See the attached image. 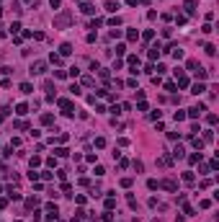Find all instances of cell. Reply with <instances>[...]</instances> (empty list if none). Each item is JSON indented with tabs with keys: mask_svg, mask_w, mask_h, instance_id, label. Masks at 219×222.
Here are the masks:
<instances>
[{
	"mask_svg": "<svg viewBox=\"0 0 219 222\" xmlns=\"http://www.w3.org/2000/svg\"><path fill=\"white\" fill-rule=\"evenodd\" d=\"M70 21H72V13H59L57 18H54V29H67V26H70Z\"/></svg>",
	"mask_w": 219,
	"mask_h": 222,
	"instance_id": "6da1fadb",
	"label": "cell"
},
{
	"mask_svg": "<svg viewBox=\"0 0 219 222\" xmlns=\"http://www.w3.org/2000/svg\"><path fill=\"white\" fill-rule=\"evenodd\" d=\"M204 111H206V103H196L193 108H188V114H186V116H191V119H199Z\"/></svg>",
	"mask_w": 219,
	"mask_h": 222,
	"instance_id": "7a4b0ae2",
	"label": "cell"
},
{
	"mask_svg": "<svg viewBox=\"0 0 219 222\" xmlns=\"http://www.w3.org/2000/svg\"><path fill=\"white\" fill-rule=\"evenodd\" d=\"M41 72H46V62H34L31 65V75H41Z\"/></svg>",
	"mask_w": 219,
	"mask_h": 222,
	"instance_id": "3957f363",
	"label": "cell"
},
{
	"mask_svg": "<svg viewBox=\"0 0 219 222\" xmlns=\"http://www.w3.org/2000/svg\"><path fill=\"white\" fill-rule=\"evenodd\" d=\"M162 189H165V191H175V189H178V184H175V181H173V178H165V181H162Z\"/></svg>",
	"mask_w": 219,
	"mask_h": 222,
	"instance_id": "277c9868",
	"label": "cell"
},
{
	"mask_svg": "<svg viewBox=\"0 0 219 222\" xmlns=\"http://www.w3.org/2000/svg\"><path fill=\"white\" fill-rule=\"evenodd\" d=\"M59 108H62V111H64L67 116H72V103L67 101V98H62V101H59Z\"/></svg>",
	"mask_w": 219,
	"mask_h": 222,
	"instance_id": "5b68a950",
	"label": "cell"
},
{
	"mask_svg": "<svg viewBox=\"0 0 219 222\" xmlns=\"http://www.w3.org/2000/svg\"><path fill=\"white\" fill-rule=\"evenodd\" d=\"M204 90H206V85H204V83H196V85H193V90H191V93L201 96V93H204Z\"/></svg>",
	"mask_w": 219,
	"mask_h": 222,
	"instance_id": "8992f818",
	"label": "cell"
},
{
	"mask_svg": "<svg viewBox=\"0 0 219 222\" xmlns=\"http://www.w3.org/2000/svg\"><path fill=\"white\" fill-rule=\"evenodd\" d=\"M59 54H62V57H67V54H72V47H70V44H62V47H59Z\"/></svg>",
	"mask_w": 219,
	"mask_h": 222,
	"instance_id": "52a82bcc",
	"label": "cell"
},
{
	"mask_svg": "<svg viewBox=\"0 0 219 222\" xmlns=\"http://www.w3.org/2000/svg\"><path fill=\"white\" fill-rule=\"evenodd\" d=\"M16 114H18V116L28 114V106H26V103H18V106H16Z\"/></svg>",
	"mask_w": 219,
	"mask_h": 222,
	"instance_id": "ba28073f",
	"label": "cell"
},
{
	"mask_svg": "<svg viewBox=\"0 0 219 222\" xmlns=\"http://www.w3.org/2000/svg\"><path fill=\"white\" fill-rule=\"evenodd\" d=\"M183 5H186V13H193L196 11V0H186Z\"/></svg>",
	"mask_w": 219,
	"mask_h": 222,
	"instance_id": "9c48e42d",
	"label": "cell"
},
{
	"mask_svg": "<svg viewBox=\"0 0 219 222\" xmlns=\"http://www.w3.org/2000/svg\"><path fill=\"white\" fill-rule=\"evenodd\" d=\"M126 39H129V41H137V39H139V34H137V29H129V31H126Z\"/></svg>",
	"mask_w": 219,
	"mask_h": 222,
	"instance_id": "30bf717a",
	"label": "cell"
},
{
	"mask_svg": "<svg viewBox=\"0 0 219 222\" xmlns=\"http://www.w3.org/2000/svg\"><path fill=\"white\" fill-rule=\"evenodd\" d=\"M80 11H83V13H88V16H90V13H96V8L90 5V3H83V5H80Z\"/></svg>",
	"mask_w": 219,
	"mask_h": 222,
	"instance_id": "8fae6325",
	"label": "cell"
},
{
	"mask_svg": "<svg viewBox=\"0 0 219 222\" xmlns=\"http://www.w3.org/2000/svg\"><path fill=\"white\" fill-rule=\"evenodd\" d=\"M21 93H34V85L31 83H21Z\"/></svg>",
	"mask_w": 219,
	"mask_h": 222,
	"instance_id": "7c38bea8",
	"label": "cell"
},
{
	"mask_svg": "<svg viewBox=\"0 0 219 222\" xmlns=\"http://www.w3.org/2000/svg\"><path fill=\"white\" fill-rule=\"evenodd\" d=\"M183 155H186V150H183V147H175V150H173V158H183Z\"/></svg>",
	"mask_w": 219,
	"mask_h": 222,
	"instance_id": "4fadbf2b",
	"label": "cell"
},
{
	"mask_svg": "<svg viewBox=\"0 0 219 222\" xmlns=\"http://www.w3.org/2000/svg\"><path fill=\"white\" fill-rule=\"evenodd\" d=\"M186 67H188V70L193 72V70H196V67H199V62H196V59H188V62H186Z\"/></svg>",
	"mask_w": 219,
	"mask_h": 222,
	"instance_id": "5bb4252c",
	"label": "cell"
},
{
	"mask_svg": "<svg viewBox=\"0 0 219 222\" xmlns=\"http://www.w3.org/2000/svg\"><path fill=\"white\" fill-rule=\"evenodd\" d=\"M116 8H119V3H114V0H108V3H106V11H111V13H114Z\"/></svg>",
	"mask_w": 219,
	"mask_h": 222,
	"instance_id": "9a60e30c",
	"label": "cell"
},
{
	"mask_svg": "<svg viewBox=\"0 0 219 222\" xmlns=\"http://www.w3.org/2000/svg\"><path fill=\"white\" fill-rule=\"evenodd\" d=\"M129 65H132V67H139V57H137V54H132V57H129Z\"/></svg>",
	"mask_w": 219,
	"mask_h": 222,
	"instance_id": "2e32d148",
	"label": "cell"
},
{
	"mask_svg": "<svg viewBox=\"0 0 219 222\" xmlns=\"http://www.w3.org/2000/svg\"><path fill=\"white\" fill-rule=\"evenodd\" d=\"M183 181H186V184H193V181H196V178H193V173L188 171V173H183Z\"/></svg>",
	"mask_w": 219,
	"mask_h": 222,
	"instance_id": "e0dca14e",
	"label": "cell"
},
{
	"mask_svg": "<svg viewBox=\"0 0 219 222\" xmlns=\"http://www.w3.org/2000/svg\"><path fill=\"white\" fill-rule=\"evenodd\" d=\"M52 121H54V116H52V114H44V116H41V124H52Z\"/></svg>",
	"mask_w": 219,
	"mask_h": 222,
	"instance_id": "ac0fdd59",
	"label": "cell"
},
{
	"mask_svg": "<svg viewBox=\"0 0 219 222\" xmlns=\"http://www.w3.org/2000/svg\"><path fill=\"white\" fill-rule=\"evenodd\" d=\"M204 140H206V142L214 140V132H212V129H206V132H204Z\"/></svg>",
	"mask_w": 219,
	"mask_h": 222,
	"instance_id": "d6986e66",
	"label": "cell"
},
{
	"mask_svg": "<svg viewBox=\"0 0 219 222\" xmlns=\"http://www.w3.org/2000/svg\"><path fill=\"white\" fill-rule=\"evenodd\" d=\"M193 147H196V150H201V147H204V140H199V137H193Z\"/></svg>",
	"mask_w": 219,
	"mask_h": 222,
	"instance_id": "ffe728a7",
	"label": "cell"
},
{
	"mask_svg": "<svg viewBox=\"0 0 219 222\" xmlns=\"http://www.w3.org/2000/svg\"><path fill=\"white\" fill-rule=\"evenodd\" d=\"M114 207H116V202H114V196H108V199H106V209H114Z\"/></svg>",
	"mask_w": 219,
	"mask_h": 222,
	"instance_id": "44dd1931",
	"label": "cell"
},
{
	"mask_svg": "<svg viewBox=\"0 0 219 222\" xmlns=\"http://www.w3.org/2000/svg\"><path fill=\"white\" fill-rule=\"evenodd\" d=\"M54 155H57V158H64V155H67V150H64V147H57V150H54Z\"/></svg>",
	"mask_w": 219,
	"mask_h": 222,
	"instance_id": "7402d4cb",
	"label": "cell"
},
{
	"mask_svg": "<svg viewBox=\"0 0 219 222\" xmlns=\"http://www.w3.org/2000/svg\"><path fill=\"white\" fill-rule=\"evenodd\" d=\"M188 160H191V163H199V160H201V152H193V155H191Z\"/></svg>",
	"mask_w": 219,
	"mask_h": 222,
	"instance_id": "603a6c76",
	"label": "cell"
},
{
	"mask_svg": "<svg viewBox=\"0 0 219 222\" xmlns=\"http://www.w3.org/2000/svg\"><path fill=\"white\" fill-rule=\"evenodd\" d=\"M201 31H204V34H212V31H214V26H212V23H204V29H201Z\"/></svg>",
	"mask_w": 219,
	"mask_h": 222,
	"instance_id": "cb8c5ba5",
	"label": "cell"
},
{
	"mask_svg": "<svg viewBox=\"0 0 219 222\" xmlns=\"http://www.w3.org/2000/svg\"><path fill=\"white\" fill-rule=\"evenodd\" d=\"M204 49H206V54H214V52H217V47H214V44H206Z\"/></svg>",
	"mask_w": 219,
	"mask_h": 222,
	"instance_id": "d4e9b609",
	"label": "cell"
},
{
	"mask_svg": "<svg viewBox=\"0 0 219 222\" xmlns=\"http://www.w3.org/2000/svg\"><path fill=\"white\" fill-rule=\"evenodd\" d=\"M147 186H149V189L155 191V189H157V186H160V184H157V181H155V178H149V181H147Z\"/></svg>",
	"mask_w": 219,
	"mask_h": 222,
	"instance_id": "484cf974",
	"label": "cell"
},
{
	"mask_svg": "<svg viewBox=\"0 0 219 222\" xmlns=\"http://www.w3.org/2000/svg\"><path fill=\"white\" fill-rule=\"evenodd\" d=\"M28 163H31V168H34V165H39V163H41V158H39V155H34V158L28 160Z\"/></svg>",
	"mask_w": 219,
	"mask_h": 222,
	"instance_id": "4316f807",
	"label": "cell"
},
{
	"mask_svg": "<svg viewBox=\"0 0 219 222\" xmlns=\"http://www.w3.org/2000/svg\"><path fill=\"white\" fill-rule=\"evenodd\" d=\"M49 5L52 8H59V0H49Z\"/></svg>",
	"mask_w": 219,
	"mask_h": 222,
	"instance_id": "83f0119b",
	"label": "cell"
},
{
	"mask_svg": "<svg viewBox=\"0 0 219 222\" xmlns=\"http://www.w3.org/2000/svg\"><path fill=\"white\" fill-rule=\"evenodd\" d=\"M137 3H142V5H149V0H137Z\"/></svg>",
	"mask_w": 219,
	"mask_h": 222,
	"instance_id": "f1b7e54d",
	"label": "cell"
}]
</instances>
